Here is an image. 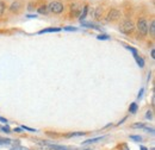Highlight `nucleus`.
<instances>
[{
  "mask_svg": "<svg viewBox=\"0 0 155 150\" xmlns=\"http://www.w3.org/2000/svg\"><path fill=\"white\" fill-rule=\"evenodd\" d=\"M0 130H2L4 132H6V133H8V132H11V129H10V126H0Z\"/></svg>",
  "mask_w": 155,
  "mask_h": 150,
  "instance_id": "obj_23",
  "label": "nucleus"
},
{
  "mask_svg": "<svg viewBox=\"0 0 155 150\" xmlns=\"http://www.w3.org/2000/svg\"><path fill=\"white\" fill-rule=\"evenodd\" d=\"M134 57H135V60H136V62H137V64H138V67H140V68H143V67H144V60H143L141 56H138V54H135Z\"/></svg>",
  "mask_w": 155,
  "mask_h": 150,
  "instance_id": "obj_13",
  "label": "nucleus"
},
{
  "mask_svg": "<svg viewBox=\"0 0 155 150\" xmlns=\"http://www.w3.org/2000/svg\"><path fill=\"white\" fill-rule=\"evenodd\" d=\"M64 30L66 31H78L77 28H72V26H67V28H64Z\"/></svg>",
  "mask_w": 155,
  "mask_h": 150,
  "instance_id": "obj_26",
  "label": "nucleus"
},
{
  "mask_svg": "<svg viewBox=\"0 0 155 150\" xmlns=\"http://www.w3.org/2000/svg\"><path fill=\"white\" fill-rule=\"evenodd\" d=\"M84 135H86V132H71V133H66V135H63L64 137H67V138H69V137H78V136H84Z\"/></svg>",
  "mask_w": 155,
  "mask_h": 150,
  "instance_id": "obj_14",
  "label": "nucleus"
},
{
  "mask_svg": "<svg viewBox=\"0 0 155 150\" xmlns=\"http://www.w3.org/2000/svg\"><path fill=\"white\" fill-rule=\"evenodd\" d=\"M5 10H6V4H5L4 1H1V0H0V17H2V15H4Z\"/></svg>",
  "mask_w": 155,
  "mask_h": 150,
  "instance_id": "obj_18",
  "label": "nucleus"
},
{
  "mask_svg": "<svg viewBox=\"0 0 155 150\" xmlns=\"http://www.w3.org/2000/svg\"><path fill=\"white\" fill-rule=\"evenodd\" d=\"M130 128L131 129H144L146 124H143V123H135V124H131Z\"/></svg>",
  "mask_w": 155,
  "mask_h": 150,
  "instance_id": "obj_15",
  "label": "nucleus"
},
{
  "mask_svg": "<svg viewBox=\"0 0 155 150\" xmlns=\"http://www.w3.org/2000/svg\"><path fill=\"white\" fill-rule=\"evenodd\" d=\"M119 31L124 35H131L135 31V23L131 19H125L119 24Z\"/></svg>",
  "mask_w": 155,
  "mask_h": 150,
  "instance_id": "obj_2",
  "label": "nucleus"
},
{
  "mask_svg": "<svg viewBox=\"0 0 155 150\" xmlns=\"http://www.w3.org/2000/svg\"><path fill=\"white\" fill-rule=\"evenodd\" d=\"M137 109H138V106H137V104H136V103H133V104L130 105V107H129V112L135 113L136 111H137Z\"/></svg>",
  "mask_w": 155,
  "mask_h": 150,
  "instance_id": "obj_20",
  "label": "nucleus"
},
{
  "mask_svg": "<svg viewBox=\"0 0 155 150\" xmlns=\"http://www.w3.org/2000/svg\"><path fill=\"white\" fill-rule=\"evenodd\" d=\"M125 48H127L128 50H130V51H131V53H133L134 55H135V54H138V51H137V49H135V48H133V47H129V45H125Z\"/></svg>",
  "mask_w": 155,
  "mask_h": 150,
  "instance_id": "obj_22",
  "label": "nucleus"
},
{
  "mask_svg": "<svg viewBox=\"0 0 155 150\" xmlns=\"http://www.w3.org/2000/svg\"><path fill=\"white\" fill-rule=\"evenodd\" d=\"M81 10H82V5H80L78 2H72L71 4V15L73 17H79Z\"/></svg>",
  "mask_w": 155,
  "mask_h": 150,
  "instance_id": "obj_5",
  "label": "nucleus"
},
{
  "mask_svg": "<svg viewBox=\"0 0 155 150\" xmlns=\"http://www.w3.org/2000/svg\"><path fill=\"white\" fill-rule=\"evenodd\" d=\"M0 122H2V123H7V119H6V118H2V117H0Z\"/></svg>",
  "mask_w": 155,
  "mask_h": 150,
  "instance_id": "obj_30",
  "label": "nucleus"
},
{
  "mask_svg": "<svg viewBox=\"0 0 155 150\" xmlns=\"http://www.w3.org/2000/svg\"><path fill=\"white\" fill-rule=\"evenodd\" d=\"M141 150H148V148H146V147H141Z\"/></svg>",
  "mask_w": 155,
  "mask_h": 150,
  "instance_id": "obj_32",
  "label": "nucleus"
},
{
  "mask_svg": "<svg viewBox=\"0 0 155 150\" xmlns=\"http://www.w3.org/2000/svg\"><path fill=\"white\" fill-rule=\"evenodd\" d=\"M21 129H23V130H28V131H30V132L37 131L36 129H31V128H29V126H25V125H23V126H21Z\"/></svg>",
  "mask_w": 155,
  "mask_h": 150,
  "instance_id": "obj_24",
  "label": "nucleus"
},
{
  "mask_svg": "<svg viewBox=\"0 0 155 150\" xmlns=\"http://www.w3.org/2000/svg\"><path fill=\"white\" fill-rule=\"evenodd\" d=\"M130 139H133L135 142H141L142 141V137L141 136H137V135H131L130 136Z\"/></svg>",
  "mask_w": 155,
  "mask_h": 150,
  "instance_id": "obj_21",
  "label": "nucleus"
},
{
  "mask_svg": "<svg viewBox=\"0 0 155 150\" xmlns=\"http://www.w3.org/2000/svg\"><path fill=\"white\" fill-rule=\"evenodd\" d=\"M48 8H49V12H51L54 15H61L64 11V5H63V2H61L58 0H54L48 5Z\"/></svg>",
  "mask_w": 155,
  "mask_h": 150,
  "instance_id": "obj_3",
  "label": "nucleus"
},
{
  "mask_svg": "<svg viewBox=\"0 0 155 150\" xmlns=\"http://www.w3.org/2000/svg\"><path fill=\"white\" fill-rule=\"evenodd\" d=\"M98 39H110V36H107V35H99L97 36Z\"/></svg>",
  "mask_w": 155,
  "mask_h": 150,
  "instance_id": "obj_25",
  "label": "nucleus"
},
{
  "mask_svg": "<svg viewBox=\"0 0 155 150\" xmlns=\"http://www.w3.org/2000/svg\"><path fill=\"white\" fill-rule=\"evenodd\" d=\"M148 119H152L153 118V113H152V111H148V113H147V116H146Z\"/></svg>",
  "mask_w": 155,
  "mask_h": 150,
  "instance_id": "obj_27",
  "label": "nucleus"
},
{
  "mask_svg": "<svg viewBox=\"0 0 155 150\" xmlns=\"http://www.w3.org/2000/svg\"><path fill=\"white\" fill-rule=\"evenodd\" d=\"M37 12H38L39 15H48L49 13L48 5H41L39 7H37Z\"/></svg>",
  "mask_w": 155,
  "mask_h": 150,
  "instance_id": "obj_12",
  "label": "nucleus"
},
{
  "mask_svg": "<svg viewBox=\"0 0 155 150\" xmlns=\"http://www.w3.org/2000/svg\"><path fill=\"white\" fill-rule=\"evenodd\" d=\"M104 137H97V138H92V139H88V141H86V142H84V144H91V143H96L98 141H100V139H103Z\"/></svg>",
  "mask_w": 155,
  "mask_h": 150,
  "instance_id": "obj_19",
  "label": "nucleus"
},
{
  "mask_svg": "<svg viewBox=\"0 0 155 150\" xmlns=\"http://www.w3.org/2000/svg\"><path fill=\"white\" fill-rule=\"evenodd\" d=\"M21 130H23L21 128H15V129H13V131H15V132H18V133H20V132H21Z\"/></svg>",
  "mask_w": 155,
  "mask_h": 150,
  "instance_id": "obj_29",
  "label": "nucleus"
},
{
  "mask_svg": "<svg viewBox=\"0 0 155 150\" xmlns=\"http://www.w3.org/2000/svg\"><path fill=\"white\" fill-rule=\"evenodd\" d=\"M87 12H88V6H87V5H84V6H82V10H81V12H80V16H79L80 21H82L84 19L87 17Z\"/></svg>",
  "mask_w": 155,
  "mask_h": 150,
  "instance_id": "obj_10",
  "label": "nucleus"
},
{
  "mask_svg": "<svg viewBox=\"0 0 155 150\" xmlns=\"http://www.w3.org/2000/svg\"><path fill=\"white\" fill-rule=\"evenodd\" d=\"M143 91H144L143 88H141V90H140V93H138V95H137V98H138V99H140V98H142V94H143Z\"/></svg>",
  "mask_w": 155,
  "mask_h": 150,
  "instance_id": "obj_28",
  "label": "nucleus"
},
{
  "mask_svg": "<svg viewBox=\"0 0 155 150\" xmlns=\"http://www.w3.org/2000/svg\"><path fill=\"white\" fill-rule=\"evenodd\" d=\"M120 17H122V13H120L119 10H117V8H111V10L109 11V13L106 15V20L114 23V21H117L118 19H120Z\"/></svg>",
  "mask_w": 155,
  "mask_h": 150,
  "instance_id": "obj_4",
  "label": "nucleus"
},
{
  "mask_svg": "<svg viewBox=\"0 0 155 150\" xmlns=\"http://www.w3.org/2000/svg\"><path fill=\"white\" fill-rule=\"evenodd\" d=\"M61 31V29L60 28H48V29H43V30H41L38 31L39 35H42V34H50V32H60Z\"/></svg>",
  "mask_w": 155,
  "mask_h": 150,
  "instance_id": "obj_9",
  "label": "nucleus"
},
{
  "mask_svg": "<svg viewBox=\"0 0 155 150\" xmlns=\"http://www.w3.org/2000/svg\"><path fill=\"white\" fill-rule=\"evenodd\" d=\"M47 149L48 150H72V147H66V145H58V144H47Z\"/></svg>",
  "mask_w": 155,
  "mask_h": 150,
  "instance_id": "obj_7",
  "label": "nucleus"
},
{
  "mask_svg": "<svg viewBox=\"0 0 155 150\" xmlns=\"http://www.w3.org/2000/svg\"><path fill=\"white\" fill-rule=\"evenodd\" d=\"M101 15H103V8L100 7V6H98V7H96V12H94V17L97 19H99L100 17H101Z\"/></svg>",
  "mask_w": 155,
  "mask_h": 150,
  "instance_id": "obj_16",
  "label": "nucleus"
},
{
  "mask_svg": "<svg viewBox=\"0 0 155 150\" xmlns=\"http://www.w3.org/2000/svg\"><path fill=\"white\" fill-rule=\"evenodd\" d=\"M117 150H130L129 149V145L127 143H120L117 145Z\"/></svg>",
  "mask_w": 155,
  "mask_h": 150,
  "instance_id": "obj_17",
  "label": "nucleus"
},
{
  "mask_svg": "<svg viewBox=\"0 0 155 150\" xmlns=\"http://www.w3.org/2000/svg\"><path fill=\"white\" fill-rule=\"evenodd\" d=\"M21 7H23V4L20 1H15L10 6V12H12V13H19Z\"/></svg>",
  "mask_w": 155,
  "mask_h": 150,
  "instance_id": "obj_6",
  "label": "nucleus"
},
{
  "mask_svg": "<svg viewBox=\"0 0 155 150\" xmlns=\"http://www.w3.org/2000/svg\"><path fill=\"white\" fill-rule=\"evenodd\" d=\"M148 32H149V35H150L152 38L155 37V20L154 19H152V20H150V24L148 25Z\"/></svg>",
  "mask_w": 155,
  "mask_h": 150,
  "instance_id": "obj_8",
  "label": "nucleus"
},
{
  "mask_svg": "<svg viewBox=\"0 0 155 150\" xmlns=\"http://www.w3.org/2000/svg\"><path fill=\"white\" fill-rule=\"evenodd\" d=\"M86 150H91V149H86Z\"/></svg>",
  "mask_w": 155,
  "mask_h": 150,
  "instance_id": "obj_33",
  "label": "nucleus"
},
{
  "mask_svg": "<svg viewBox=\"0 0 155 150\" xmlns=\"http://www.w3.org/2000/svg\"><path fill=\"white\" fill-rule=\"evenodd\" d=\"M148 20L144 18V17H141V18L137 19V23L135 25V29H137V32H138V36L141 37H146L148 35Z\"/></svg>",
  "mask_w": 155,
  "mask_h": 150,
  "instance_id": "obj_1",
  "label": "nucleus"
},
{
  "mask_svg": "<svg viewBox=\"0 0 155 150\" xmlns=\"http://www.w3.org/2000/svg\"><path fill=\"white\" fill-rule=\"evenodd\" d=\"M150 55H152V57H153V58H155V51H154V49H152V51H150Z\"/></svg>",
  "mask_w": 155,
  "mask_h": 150,
  "instance_id": "obj_31",
  "label": "nucleus"
},
{
  "mask_svg": "<svg viewBox=\"0 0 155 150\" xmlns=\"http://www.w3.org/2000/svg\"><path fill=\"white\" fill-rule=\"evenodd\" d=\"M81 25L85 26V28H90V29H94V30H100L99 26H97V25L93 24V23H90V21H85V20H82V21H81Z\"/></svg>",
  "mask_w": 155,
  "mask_h": 150,
  "instance_id": "obj_11",
  "label": "nucleus"
}]
</instances>
